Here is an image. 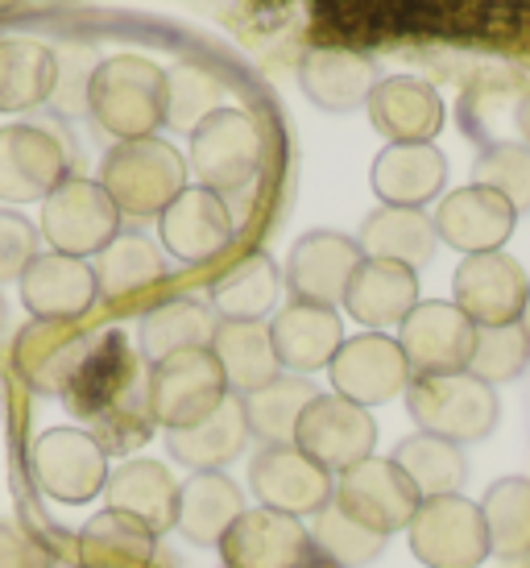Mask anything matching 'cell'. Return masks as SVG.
<instances>
[{
	"label": "cell",
	"mask_w": 530,
	"mask_h": 568,
	"mask_svg": "<svg viewBox=\"0 0 530 568\" xmlns=\"http://www.w3.org/2000/svg\"><path fill=\"white\" fill-rule=\"evenodd\" d=\"M63 398L71 415L92 424V436L109 457H129L157 427L150 415V398H145L141 353H133L121 332L92 336Z\"/></svg>",
	"instance_id": "cell-1"
},
{
	"label": "cell",
	"mask_w": 530,
	"mask_h": 568,
	"mask_svg": "<svg viewBox=\"0 0 530 568\" xmlns=\"http://www.w3.org/2000/svg\"><path fill=\"white\" fill-rule=\"evenodd\" d=\"M212 353H216L220 369L228 378V390L236 398L262 390L282 374L269 324H262V320H220L216 336H212Z\"/></svg>",
	"instance_id": "cell-31"
},
{
	"label": "cell",
	"mask_w": 530,
	"mask_h": 568,
	"mask_svg": "<svg viewBox=\"0 0 530 568\" xmlns=\"http://www.w3.org/2000/svg\"><path fill=\"white\" fill-rule=\"evenodd\" d=\"M171 75V112H166V125L174 129H195L203 116H212L220 109V83L200 71V67H174Z\"/></svg>",
	"instance_id": "cell-44"
},
{
	"label": "cell",
	"mask_w": 530,
	"mask_h": 568,
	"mask_svg": "<svg viewBox=\"0 0 530 568\" xmlns=\"http://www.w3.org/2000/svg\"><path fill=\"white\" fill-rule=\"evenodd\" d=\"M236 237V221L233 207L224 204V195L207 187H187L179 200H174L162 216H157V241L162 250L187 262V266H200V262H212L220 253L233 245Z\"/></svg>",
	"instance_id": "cell-19"
},
{
	"label": "cell",
	"mask_w": 530,
	"mask_h": 568,
	"mask_svg": "<svg viewBox=\"0 0 530 568\" xmlns=\"http://www.w3.org/2000/svg\"><path fill=\"white\" fill-rule=\"evenodd\" d=\"M249 486L262 506L295 519H315L336 498L332 474L315 465L298 444H265L249 465Z\"/></svg>",
	"instance_id": "cell-13"
},
{
	"label": "cell",
	"mask_w": 530,
	"mask_h": 568,
	"mask_svg": "<svg viewBox=\"0 0 530 568\" xmlns=\"http://www.w3.org/2000/svg\"><path fill=\"white\" fill-rule=\"evenodd\" d=\"M357 245H360L365 257H377V262H398V266L419 270L436 257L439 233H436V221H431L422 207L381 204L365 216Z\"/></svg>",
	"instance_id": "cell-30"
},
{
	"label": "cell",
	"mask_w": 530,
	"mask_h": 568,
	"mask_svg": "<svg viewBox=\"0 0 530 568\" xmlns=\"http://www.w3.org/2000/svg\"><path fill=\"white\" fill-rule=\"evenodd\" d=\"M245 494L228 474H191L179 489V527L183 539L200 544V548H220V539L228 536L241 515H245Z\"/></svg>",
	"instance_id": "cell-32"
},
{
	"label": "cell",
	"mask_w": 530,
	"mask_h": 568,
	"mask_svg": "<svg viewBox=\"0 0 530 568\" xmlns=\"http://www.w3.org/2000/svg\"><path fill=\"white\" fill-rule=\"evenodd\" d=\"M67 179V145L54 129L4 125L0 129V200L33 204Z\"/></svg>",
	"instance_id": "cell-17"
},
{
	"label": "cell",
	"mask_w": 530,
	"mask_h": 568,
	"mask_svg": "<svg viewBox=\"0 0 530 568\" xmlns=\"http://www.w3.org/2000/svg\"><path fill=\"white\" fill-rule=\"evenodd\" d=\"M481 515L489 531V552H498L501 560L530 556V477L493 481L481 498Z\"/></svg>",
	"instance_id": "cell-40"
},
{
	"label": "cell",
	"mask_w": 530,
	"mask_h": 568,
	"mask_svg": "<svg viewBox=\"0 0 530 568\" xmlns=\"http://www.w3.org/2000/svg\"><path fill=\"white\" fill-rule=\"evenodd\" d=\"M75 548L79 568H154L157 536L116 510H100L83 523Z\"/></svg>",
	"instance_id": "cell-35"
},
{
	"label": "cell",
	"mask_w": 530,
	"mask_h": 568,
	"mask_svg": "<svg viewBox=\"0 0 530 568\" xmlns=\"http://www.w3.org/2000/svg\"><path fill=\"white\" fill-rule=\"evenodd\" d=\"M298 88L324 112H353L369 104L377 67L353 50H307L298 59Z\"/></svg>",
	"instance_id": "cell-28"
},
{
	"label": "cell",
	"mask_w": 530,
	"mask_h": 568,
	"mask_svg": "<svg viewBox=\"0 0 530 568\" xmlns=\"http://www.w3.org/2000/svg\"><path fill=\"white\" fill-rule=\"evenodd\" d=\"M216 307L203 300H166L150 307L137 324V353L154 365L171 353H187V348H212L216 336Z\"/></svg>",
	"instance_id": "cell-33"
},
{
	"label": "cell",
	"mask_w": 530,
	"mask_h": 568,
	"mask_svg": "<svg viewBox=\"0 0 530 568\" xmlns=\"http://www.w3.org/2000/svg\"><path fill=\"white\" fill-rule=\"evenodd\" d=\"M100 300V283L95 270L83 257H67V253H38L30 270L21 274V303L33 320H50V324H75L95 307Z\"/></svg>",
	"instance_id": "cell-20"
},
{
	"label": "cell",
	"mask_w": 530,
	"mask_h": 568,
	"mask_svg": "<svg viewBox=\"0 0 530 568\" xmlns=\"http://www.w3.org/2000/svg\"><path fill=\"white\" fill-rule=\"evenodd\" d=\"M530 362V328L522 324H498V328H477V348H472V362L468 374L472 378L501 386V382H514Z\"/></svg>",
	"instance_id": "cell-42"
},
{
	"label": "cell",
	"mask_w": 530,
	"mask_h": 568,
	"mask_svg": "<svg viewBox=\"0 0 530 568\" xmlns=\"http://www.w3.org/2000/svg\"><path fill=\"white\" fill-rule=\"evenodd\" d=\"M179 489H183L179 477L162 460L133 457L121 460L109 474L104 498H109V510L141 523L154 536H166V531L179 527Z\"/></svg>",
	"instance_id": "cell-22"
},
{
	"label": "cell",
	"mask_w": 530,
	"mask_h": 568,
	"mask_svg": "<svg viewBox=\"0 0 530 568\" xmlns=\"http://www.w3.org/2000/svg\"><path fill=\"white\" fill-rule=\"evenodd\" d=\"M377 200L390 207H422L448 187V159L436 142L386 145L369 171Z\"/></svg>",
	"instance_id": "cell-26"
},
{
	"label": "cell",
	"mask_w": 530,
	"mask_h": 568,
	"mask_svg": "<svg viewBox=\"0 0 530 568\" xmlns=\"http://www.w3.org/2000/svg\"><path fill=\"white\" fill-rule=\"evenodd\" d=\"M95 283L109 303H125L166 278V253L141 233H121L109 250L95 253Z\"/></svg>",
	"instance_id": "cell-36"
},
{
	"label": "cell",
	"mask_w": 530,
	"mask_h": 568,
	"mask_svg": "<svg viewBox=\"0 0 530 568\" xmlns=\"http://www.w3.org/2000/svg\"><path fill=\"white\" fill-rule=\"evenodd\" d=\"M332 503L340 506L348 519H357L360 527H369L377 536H394V531L410 527V519L419 515L422 494L394 465V457H369L336 477Z\"/></svg>",
	"instance_id": "cell-10"
},
{
	"label": "cell",
	"mask_w": 530,
	"mask_h": 568,
	"mask_svg": "<svg viewBox=\"0 0 530 568\" xmlns=\"http://www.w3.org/2000/svg\"><path fill=\"white\" fill-rule=\"evenodd\" d=\"M518 133H522V145L530 150V95H522V104H518Z\"/></svg>",
	"instance_id": "cell-47"
},
{
	"label": "cell",
	"mask_w": 530,
	"mask_h": 568,
	"mask_svg": "<svg viewBox=\"0 0 530 568\" xmlns=\"http://www.w3.org/2000/svg\"><path fill=\"white\" fill-rule=\"evenodd\" d=\"M398 345H402L415 378L465 374L472 362V348H477V324L456 303L431 300L419 303L398 324Z\"/></svg>",
	"instance_id": "cell-12"
},
{
	"label": "cell",
	"mask_w": 530,
	"mask_h": 568,
	"mask_svg": "<svg viewBox=\"0 0 530 568\" xmlns=\"http://www.w3.org/2000/svg\"><path fill=\"white\" fill-rule=\"evenodd\" d=\"M0 568H54V552L17 523H0Z\"/></svg>",
	"instance_id": "cell-46"
},
{
	"label": "cell",
	"mask_w": 530,
	"mask_h": 568,
	"mask_svg": "<svg viewBox=\"0 0 530 568\" xmlns=\"http://www.w3.org/2000/svg\"><path fill=\"white\" fill-rule=\"evenodd\" d=\"M295 444L315 465H324L328 474H344V469L374 457L377 424L369 407H360V403L332 390V395H319L312 407L303 410Z\"/></svg>",
	"instance_id": "cell-11"
},
{
	"label": "cell",
	"mask_w": 530,
	"mask_h": 568,
	"mask_svg": "<svg viewBox=\"0 0 530 568\" xmlns=\"http://www.w3.org/2000/svg\"><path fill=\"white\" fill-rule=\"evenodd\" d=\"M100 187L112 195L121 216L150 221V216H162L187 191V159L162 138L116 142L104 154Z\"/></svg>",
	"instance_id": "cell-3"
},
{
	"label": "cell",
	"mask_w": 530,
	"mask_h": 568,
	"mask_svg": "<svg viewBox=\"0 0 530 568\" xmlns=\"http://www.w3.org/2000/svg\"><path fill=\"white\" fill-rule=\"evenodd\" d=\"M17 4H21V0H0V13H4V9H17Z\"/></svg>",
	"instance_id": "cell-50"
},
{
	"label": "cell",
	"mask_w": 530,
	"mask_h": 568,
	"mask_svg": "<svg viewBox=\"0 0 530 568\" xmlns=\"http://www.w3.org/2000/svg\"><path fill=\"white\" fill-rule=\"evenodd\" d=\"M33 257H38V229L21 212L0 207V283H21Z\"/></svg>",
	"instance_id": "cell-45"
},
{
	"label": "cell",
	"mask_w": 530,
	"mask_h": 568,
	"mask_svg": "<svg viewBox=\"0 0 530 568\" xmlns=\"http://www.w3.org/2000/svg\"><path fill=\"white\" fill-rule=\"evenodd\" d=\"M312 531L303 519L269 506H253L220 539V556L228 568H307L312 565Z\"/></svg>",
	"instance_id": "cell-16"
},
{
	"label": "cell",
	"mask_w": 530,
	"mask_h": 568,
	"mask_svg": "<svg viewBox=\"0 0 530 568\" xmlns=\"http://www.w3.org/2000/svg\"><path fill=\"white\" fill-rule=\"evenodd\" d=\"M312 544L315 552H324V560L340 568H360L377 560L386 548V536H377L369 527H360L357 519H348L340 506L328 503L312 523Z\"/></svg>",
	"instance_id": "cell-41"
},
{
	"label": "cell",
	"mask_w": 530,
	"mask_h": 568,
	"mask_svg": "<svg viewBox=\"0 0 530 568\" xmlns=\"http://www.w3.org/2000/svg\"><path fill=\"white\" fill-rule=\"evenodd\" d=\"M319 390L303 374H278V378L245 395V419H249V432L262 444H295L298 419L303 410L312 407Z\"/></svg>",
	"instance_id": "cell-37"
},
{
	"label": "cell",
	"mask_w": 530,
	"mask_h": 568,
	"mask_svg": "<svg viewBox=\"0 0 530 568\" xmlns=\"http://www.w3.org/2000/svg\"><path fill=\"white\" fill-rule=\"evenodd\" d=\"M88 345H92V341L79 336L71 324L33 320L30 328L17 336L13 365L33 390H42V395H63L71 374H75L79 357L88 353Z\"/></svg>",
	"instance_id": "cell-29"
},
{
	"label": "cell",
	"mask_w": 530,
	"mask_h": 568,
	"mask_svg": "<svg viewBox=\"0 0 530 568\" xmlns=\"http://www.w3.org/2000/svg\"><path fill=\"white\" fill-rule=\"evenodd\" d=\"M307 568H340V565H332V560H312Z\"/></svg>",
	"instance_id": "cell-49"
},
{
	"label": "cell",
	"mask_w": 530,
	"mask_h": 568,
	"mask_svg": "<svg viewBox=\"0 0 530 568\" xmlns=\"http://www.w3.org/2000/svg\"><path fill=\"white\" fill-rule=\"evenodd\" d=\"M394 465L410 477V486L419 489L422 498L460 494V486H465V477H468L465 448L452 440H439V436H427V432H415V436L398 440Z\"/></svg>",
	"instance_id": "cell-39"
},
{
	"label": "cell",
	"mask_w": 530,
	"mask_h": 568,
	"mask_svg": "<svg viewBox=\"0 0 530 568\" xmlns=\"http://www.w3.org/2000/svg\"><path fill=\"white\" fill-rule=\"evenodd\" d=\"M249 419H245V403L228 395L203 424L183 427V432H166V453L179 465H187L191 474H212L233 465L245 448H249Z\"/></svg>",
	"instance_id": "cell-27"
},
{
	"label": "cell",
	"mask_w": 530,
	"mask_h": 568,
	"mask_svg": "<svg viewBox=\"0 0 530 568\" xmlns=\"http://www.w3.org/2000/svg\"><path fill=\"white\" fill-rule=\"evenodd\" d=\"M406 531H410L415 560L427 568H477L493 556L481 503H468L465 494L422 498L419 515Z\"/></svg>",
	"instance_id": "cell-9"
},
{
	"label": "cell",
	"mask_w": 530,
	"mask_h": 568,
	"mask_svg": "<svg viewBox=\"0 0 530 568\" xmlns=\"http://www.w3.org/2000/svg\"><path fill=\"white\" fill-rule=\"evenodd\" d=\"M360 262H365V253L353 237L332 233V229H315L291 245L282 283L291 286L295 300L336 307V303H344V291H348Z\"/></svg>",
	"instance_id": "cell-18"
},
{
	"label": "cell",
	"mask_w": 530,
	"mask_h": 568,
	"mask_svg": "<svg viewBox=\"0 0 530 568\" xmlns=\"http://www.w3.org/2000/svg\"><path fill=\"white\" fill-rule=\"evenodd\" d=\"M228 395L233 390H228V378H224V369H220L212 348L171 353V357L150 365V374H145L150 415L166 432H183V427L203 424Z\"/></svg>",
	"instance_id": "cell-6"
},
{
	"label": "cell",
	"mask_w": 530,
	"mask_h": 568,
	"mask_svg": "<svg viewBox=\"0 0 530 568\" xmlns=\"http://www.w3.org/2000/svg\"><path fill=\"white\" fill-rule=\"evenodd\" d=\"M406 407L410 419L439 440L472 444L485 440L498 427L501 403L498 390L489 382L472 378V374H439V378H415L406 386Z\"/></svg>",
	"instance_id": "cell-4"
},
{
	"label": "cell",
	"mask_w": 530,
	"mask_h": 568,
	"mask_svg": "<svg viewBox=\"0 0 530 568\" xmlns=\"http://www.w3.org/2000/svg\"><path fill=\"white\" fill-rule=\"evenodd\" d=\"M328 374L332 390L360 407H381V403L406 395V386L415 382L402 345L386 332H360L353 341H344L340 353L332 357Z\"/></svg>",
	"instance_id": "cell-15"
},
{
	"label": "cell",
	"mask_w": 530,
	"mask_h": 568,
	"mask_svg": "<svg viewBox=\"0 0 530 568\" xmlns=\"http://www.w3.org/2000/svg\"><path fill=\"white\" fill-rule=\"evenodd\" d=\"M265 133L262 121L245 109H216L191 129V171L200 187L216 195L245 191L262 174Z\"/></svg>",
	"instance_id": "cell-5"
},
{
	"label": "cell",
	"mask_w": 530,
	"mask_h": 568,
	"mask_svg": "<svg viewBox=\"0 0 530 568\" xmlns=\"http://www.w3.org/2000/svg\"><path fill=\"white\" fill-rule=\"evenodd\" d=\"M88 112L116 142L154 138L171 112V75L145 54H112L88 75Z\"/></svg>",
	"instance_id": "cell-2"
},
{
	"label": "cell",
	"mask_w": 530,
	"mask_h": 568,
	"mask_svg": "<svg viewBox=\"0 0 530 568\" xmlns=\"http://www.w3.org/2000/svg\"><path fill=\"white\" fill-rule=\"evenodd\" d=\"M4 320H9V303H4V295H0V328H4Z\"/></svg>",
	"instance_id": "cell-48"
},
{
	"label": "cell",
	"mask_w": 530,
	"mask_h": 568,
	"mask_svg": "<svg viewBox=\"0 0 530 568\" xmlns=\"http://www.w3.org/2000/svg\"><path fill=\"white\" fill-rule=\"evenodd\" d=\"M365 109H369L377 133L390 138V145H427L436 142L444 129V100L431 83L415 80V75L377 80Z\"/></svg>",
	"instance_id": "cell-23"
},
{
	"label": "cell",
	"mask_w": 530,
	"mask_h": 568,
	"mask_svg": "<svg viewBox=\"0 0 530 568\" xmlns=\"http://www.w3.org/2000/svg\"><path fill=\"white\" fill-rule=\"evenodd\" d=\"M344 307L369 332L394 328L419 307V278H415L410 266L365 257L357 274H353L348 291H344Z\"/></svg>",
	"instance_id": "cell-25"
},
{
	"label": "cell",
	"mask_w": 530,
	"mask_h": 568,
	"mask_svg": "<svg viewBox=\"0 0 530 568\" xmlns=\"http://www.w3.org/2000/svg\"><path fill=\"white\" fill-rule=\"evenodd\" d=\"M42 237L50 241L54 253L88 262L121 237V207L100 187V179L67 174L42 200Z\"/></svg>",
	"instance_id": "cell-7"
},
{
	"label": "cell",
	"mask_w": 530,
	"mask_h": 568,
	"mask_svg": "<svg viewBox=\"0 0 530 568\" xmlns=\"http://www.w3.org/2000/svg\"><path fill=\"white\" fill-rule=\"evenodd\" d=\"M38 4H67V0H38Z\"/></svg>",
	"instance_id": "cell-51"
},
{
	"label": "cell",
	"mask_w": 530,
	"mask_h": 568,
	"mask_svg": "<svg viewBox=\"0 0 530 568\" xmlns=\"http://www.w3.org/2000/svg\"><path fill=\"white\" fill-rule=\"evenodd\" d=\"M477 183L506 195L514 212H530V150L527 145H489L477 166Z\"/></svg>",
	"instance_id": "cell-43"
},
{
	"label": "cell",
	"mask_w": 530,
	"mask_h": 568,
	"mask_svg": "<svg viewBox=\"0 0 530 568\" xmlns=\"http://www.w3.org/2000/svg\"><path fill=\"white\" fill-rule=\"evenodd\" d=\"M282 291V270L269 253H249L233 270H224L212 286V303L224 320H265Z\"/></svg>",
	"instance_id": "cell-38"
},
{
	"label": "cell",
	"mask_w": 530,
	"mask_h": 568,
	"mask_svg": "<svg viewBox=\"0 0 530 568\" xmlns=\"http://www.w3.org/2000/svg\"><path fill=\"white\" fill-rule=\"evenodd\" d=\"M456 307L465 312L477 328H498V324H522L530 303V278L510 253H472L456 266L452 278Z\"/></svg>",
	"instance_id": "cell-14"
},
{
	"label": "cell",
	"mask_w": 530,
	"mask_h": 568,
	"mask_svg": "<svg viewBox=\"0 0 530 568\" xmlns=\"http://www.w3.org/2000/svg\"><path fill=\"white\" fill-rule=\"evenodd\" d=\"M431 221H436V233L444 245L472 257V253H498L514 233L518 212L506 195L472 183V187L444 195Z\"/></svg>",
	"instance_id": "cell-21"
},
{
	"label": "cell",
	"mask_w": 530,
	"mask_h": 568,
	"mask_svg": "<svg viewBox=\"0 0 530 568\" xmlns=\"http://www.w3.org/2000/svg\"><path fill=\"white\" fill-rule=\"evenodd\" d=\"M59 88V54L38 38H0V112H30Z\"/></svg>",
	"instance_id": "cell-34"
},
{
	"label": "cell",
	"mask_w": 530,
	"mask_h": 568,
	"mask_svg": "<svg viewBox=\"0 0 530 568\" xmlns=\"http://www.w3.org/2000/svg\"><path fill=\"white\" fill-rule=\"evenodd\" d=\"M109 474V453L83 427H47L30 444V477L50 503H92L104 494Z\"/></svg>",
	"instance_id": "cell-8"
},
{
	"label": "cell",
	"mask_w": 530,
	"mask_h": 568,
	"mask_svg": "<svg viewBox=\"0 0 530 568\" xmlns=\"http://www.w3.org/2000/svg\"><path fill=\"white\" fill-rule=\"evenodd\" d=\"M269 336H274V353H278L282 369L315 374V369H328L332 357L340 353L344 324L336 307L295 300L269 320Z\"/></svg>",
	"instance_id": "cell-24"
}]
</instances>
